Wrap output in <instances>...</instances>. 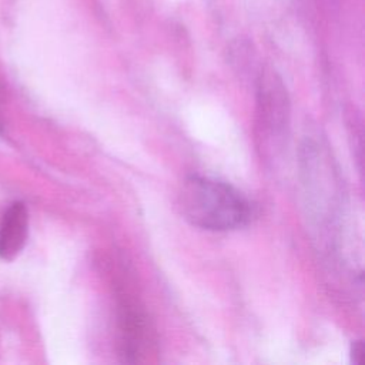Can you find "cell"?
Wrapping results in <instances>:
<instances>
[{
    "instance_id": "5",
    "label": "cell",
    "mask_w": 365,
    "mask_h": 365,
    "mask_svg": "<svg viewBox=\"0 0 365 365\" xmlns=\"http://www.w3.org/2000/svg\"><path fill=\"white\" fill-rule=\"evenodd\" d=\"M3 127V115H1V96H0V130Z\"/></svg>"
},
{
    "instance_id": "4",
    "label": "cell",
    "mask_w": 365,
    "mask_h": 365,
    "mask_svg": "<svg viewBox=\"0 0 365 365\" xmlns=\"http://www.w3.org/2000/svg\"><path fill=\"white\" fill-rule=\"evenodd\" d=\"M352 354V361L355 362V364H358V365H361L362 362H364V359H365V355H364V352H365V346H364V344H362V341H356V342H354L352 344V351H351Z\"/></svg>"
},
{
    "instance_id": "3",
    "label": "cell",
    "mask_w": 365,
    "mask_h": 365,
    "mask_svg": "<svg viewBox=\"0 0 365 365\" xmlns=\"http://www.w3.org/2000/svg\"><path fill=\"white\" fill-rule=\"evenodd\" d=\"M29 214L23 202H13L0 221V258H16L26 245Z\"/></svg>"
},
{
    "instance_id": "2",
    "label": "cell",
    "mask_w": 365,
    "mask_h": 365,
    "mask_svg": "<svg viewBox=\"0 0 365 365\" xmlns=\"http://www.w3.org/2000/svg\"><path fill=\"white\" fill-rule=\"evenodd\" d=\"M120 348L124 361H140L151 345V328L147 315L137 304L123 299L118 308Z\"/></svg>"
},
{
    "instance_id": "1",
    "label": "cell",
    "mask_w": 365,
    "mask_h": 365,
    "mask_svg": "<svg viewBox=\"0 0 365 365\" xmlns=\"http://www.w3.org/2000/svg\"><path fill=\"white\" fill-rule=\"evenodd\" d=\"M178 205L191 225L208 231L237 230L251 217L248 201L234 187L200 175L185 178Z\"/></svg>"
}]
</instances>
